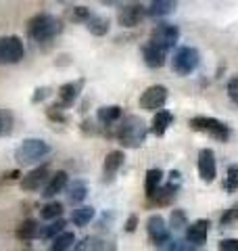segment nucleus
Masks as SVG:
<instances>
[{"mask_svg":"<svg viewBox=\"0 0 238 251\" xmlns=\"http://www.w3.org/2000/svg\"><path fill=\"white\" fill-rule=\"evenodd\" d=\"M173 124V115L169 111H165V109H159L153 117V126H150V130H153L155 136H163L167 128Z\"/></svg>","mask_w":238,"mask_h":251,"instance_id":"18","label":"nucleus"},{"mask_svg":"<svg viewBox=\"0 0 238 251\" xmlns=\"http://www.w3.org/2000/svg\"><path fill=\"white\" fill-rule=\"evenodd\" d=\"M234 220H238V205L232 207V209H228L224 216H221V224H230V222H234Z\"/></svg>","mask_w":238,"mask_h":251,"instance_id":"36","label":"nucleus"},{"mask_svg":"<svg viewBox=\"0 0 238 251\" xmlns=\"http://www.w3.org/2000/svg\"><path fill=\"white\" fill-rule=\"evenodd\" d=\"M94 216H96V211H94V207H88V205H84V207H77V209H73V216H71V222H73L75 226H88L92 220H94Z\"/></svg>","mask_w":238,"mask_h":251,"instance_id":"24","label":"nucleus"},{"mask_svg":"<svg viewBox=\"0 0 238 251\" xmlns=\"http://www.w3.org/2000/svg\"><path fill=\"white\" fill-rule=\"evenodd\" d=\"M48 153H50V145L46 143V140L25 138L19 145L17 151H15V159H17L19 166H34V163L42 161Z\"/></svg>","mask_w":238,"mask_h":251,"instance_id":"3","label":"nucleus"},{"mask_svg":"<svg viewBox=\"0 0 238 251\" xmlns=\"http://www.w3.org/2000/svg\"><path fill=\"white\" fill-rule=\"evenodd\" d=\"M228 94H230V99H232L234 103L238 105V75L234 77V80L228 82Z\"/></svg>","mask_w":238,"mask_h":251,"instance_id":"35","label":"nucleus"},{"mask_svg":"<svg viewBox=\"0 0 238 251\" xmlns=\"http://www.w3.org/2000/svg\"><path fill=\"white\" fill-rule=\"evenodd\" d=\"M136 226H138V216L132 214L128 220H125V226H123V228H125V232H134V230H136Z\"/></svg>","mask_w":238,"mask_h":251,"instance_id":"38","label":"nucleus"},{"mask_svg":"<svg viewBox=\"0 0 238 251\" xmlns=\"http://www.w3.org/2000/svg\"><path fill=\"white\" fill-rule=\"evenodd\" d=\"M198 176L203 182H213L217 176V163H215V155L211 149H201L198 151Z\"/></svg>","mask_w":238,"mask_h":251,"instance_id":"11","label":"nucleus"},{"mask_svg":"<svg viewBox=\"0 0 238 251\" xmlns=\"http://www.w3.org/2000/svg\"><path fill=\"white\" fill-rule=\"evenodd\" d=\"M27 36L36 42H48L61 31V21L48 13H38L27 21Z\"/></svg>","mask_w":238,"mask_h":251,"instance_id":"2","label":"nucleus"},{"mask_svg":"<svg viewBox=\"0 0 238 251\" xmlns=\"http://www.w3.org/2000/svg\"><path fill=\"white\" fill-rule=\"evenodd\" d=\"M19 176H21V172L19 170H13V172H6L4 180H19Z\"/></svg>","mask_w":238,"mask_h":251,"instance_id":"39","label":"nucleus"},{"mask_svg":"<svg viewBox=\"0 0 238 251\" xmlns=\"http://www.w3.org/2000/svg\"><path fill=\"white\" fill-rule=\"evenodd\" d=\"M96 117H98V122H100V124L111 126V124H115L119 117H121V107H117V105L100 107L98 111H96Z\"/></svg>","mask_w":238,"mask_h":251,"instance_id":"26","label":"nucleus"},{"mask_svg":"<svg viewBox=\"0 0 238 251\" xmlns=\"http://www.w3.org/2000/svg\"><path fill=\"white\" fill-rule=\"evenodd\" d=\"M165 100H167V88L165 86H150V88H146L144 92H142L140 97V107L144 109V111H159Z\"/></svg>","mask_w":238,"mask_h":251,"instance_id":"10","label":"nucleus"},{"mask_svg":"<svg viewBox=\"0 0 238 251\" xmlns=\"http://www.w3.org/2000/svg\"><path fill=\"white\" fill-rule=\"evenodd\" d=\"M224 188L228 193L238 191V166H230L226 172V180H224Z\"/></svg>","mask_w":238,"mask_h":251,"instance_id":"30","label":"nucleus"},{"mask_svg":"<svg viewBox=\"0 0 238 251\" xmlns=\"http://www.w3.org/2000/svg\"><path fill=\"white\" fill-rule=\"evenodd\" d=\"M178 6V0H153L148 6V15L155 19H161V17H167L176 11Z\"/></svg>","mask_w":238,"mask_h":251,"instance_id":"17","label":"nucleus"},{"mask_svg":"<svg viewBox=\"0 0 238 251\" xmlns=\"http://www.w3.org/2000/svg\"><path fill=\"white\" fill-rule=\"evenodd\" d=\"M86 27L92 36H105L109 31V19L100 17V15H90V19L86 21Z\"/></svg>","mask_w":238,"mask_h":251,"instance_id":"25","label":"nucleus"},{"mask_svg":"<svg viewBox=\"0 0 238 251\" xmlns=\"http://www.w3.org/2000/svg\"><path fill=\"white\" fill-rule=\"evenodd\" d=\"M90 15L92 13H90L88 6H75L73 13H71V19L77 21V23H86V21L90 19Z\"/></svg>","mask_w":238,"mask_h":251,"instance_id":"33","label":"nucleus"},{"mask_svg":"<svg viewBox=\"0 0 238 251\" xmlns=\"http://www.w3.org/2000/svg\"><path fill=\"white\" fill-rule=\"evenodd\" d=\"M144 6H142V2H138V0H130L128 4H123L121 9H119V15H117V21L121 27H136L142 23V19H144Z\"/></svg>","mask_w":238,"mask_h":251,"instance_id":"9","label":"nucleus"},{"mask_svg":"<svg viewBox=\"0 0 238 251\" xmlns=\"http://www.w3.org/2000/svg\"><path fill=\"white\" fill-rule=\"evenodd\" d=\"M73 243H75V234L63 230L61 234H57V237H54L50 249H52V251H67V249L73 247Z\"/></svg>","mask_w":238,"mask_h":251,"instance_id":"28","label":"nucleus"},{"mask_svg":"<svg viewBox=\"0 0 238 251\" xmlns=\"http://www.w3.org/2000/svg\"><path fill=\"white\" fill-rule=\"evenodd\" d=\"M221 251H238V239H224L217 245Z\"/></svg>","mask_w":238,"mask_h":251,"instance_id":"34","label":"nucleus"},{"mask_svg":"<svg viewBox=\"0 0 238 251\" xmlns=\"http://www.w3.org/2000/svg\"><path fill=\"white\" fill-rule=\"evenodd\" d=\"M82 86H84V80L63 84L61 88H59V103L54 105V107H59V109H67V107H71V105H73L75 100H77L79 92H82Z\"/></svg>","mask_w":238,"mask_h":251,"instance_id":"14","label":"nucleus"},{"mask_svg":"<svg viewBox=\"0 0 238 251\" xmlns=\"http://www.w3.org/2000/svg\"><path fill=\"white\" fill-rule=\"evenodd\" d=\"M86 197H88V184L84 182V180H77V182L69 184L67 188V201L71 205H79Z\"/></svg>","mask_w":238,"mask_h":251,"instance_id":"20","label":"nucleus"},{"mask_svg":"<svg viewBox=\"0 0 238 251\" xmlns=\"http://www.w3.org/2000/svg\"><path fill=\"white\" fill-rule=\"evenodd\" d=\"M40 216H42V220H57V218H63V205L57 201H52V203H46V205L40 209Z\"/></svg>","mask_w":238,"mask_h":251,"instance_id":"29","label":"nucleus"},{"mask_svg":"<svg viewBox=\"0 0 238 251\" xmlns=\"http://www.w3.org/2000/svg\"><path fill=\"white\" fill-rule=\"evenodd\" d=\"M207 232H209V220H196L194 224L188 226L186 230V241L194 243L196 247H201L207 243Z\"/></svg>","mask_w":238,"mask_h":251,"instance_id":"16","label":"nucleus"},{"mask_svg":"<svg viewBox=\"0 0 238 251\" xmlns=\"http://www.w3.org/2000/svg\"><path fill=\"white\" fill-rule=\"evenodd\" d=\"M38 232H40V226H38L36 220H23V222L19 224V228H17V239L27 243L31 239H36Z\"/></svg>","mask_w":238,"mask_h":251,"instance_id":"23","label":"nucleus"},{"mask_svg":"<svg viewBox=\"0 0 238 251\" xmlns=\"http://www.w3.org/2000/svg\"><path fill=\"white\" fill-rule=\"evenodd\" d=\"M161 182H163V172L161 170H148L146 172V176H144V191H146L148 199L157 193V188L161 186Z\"/></svg>","mask_w":238,"mask_h":251,"instance_id":"21","label":"nucleus"},{"mask_svg":"<svg viewBox=\"0 0 238 251\" xmlns=\"http://www.w3.org/2000/svg\"><path fill=\"white\" fill-rule=\"evenodd\" d=\"M201 63V54L192 46H180L173 54V72L178 75H190Z\"/></svg>","mask_w":238,"mask_h":251,"instance_id":"5","label":"nucleus"},{"mask_svg":"<svg viewBox=\"0 0 238 251\" xmlns=\"http://www.w3.org/2000/svg\"><path fill=\"white\" fill-rule=\"evenodd\" d=\"M146 232H148V239L155 247H165L171 241L169 226L165 224V220L159 214H153L146 220Z\"/></svg>","mask_w":238,"mask_h":251,"instance_id":"7","label":"nucleus"},{"mask_svg":"<svg viewBox=\"0 0 238 251\" xmlns=\"http://www.w3.org/2000/svg\"><path fill=\"white\" fill-rule=\"evenodd\" d=\"M25 54L19 36H2L0 38V65H15Z\"/></svg>","mask_w":238,"mask_h":251,"instance_id":"6","label":"nucleus"},{"mask_svg":"<svg viewBox=\"0 0 238 251\" xmlns=\"http://www.w3.org/2000/svg\"><path fill=\"white\" fill-rule=\"evenodd\" d=\"M69 184V176H67V172H57V174H52L48 178V182L44 184V197L46 199H52V197H57L59 193H63L67 188Z\"/></svg>","mask_w":238,"mask_h":251,"instance_id":"15","label":"nucleus"},{"mask_svg":"<svg viewBox=\"0 0 238 251\" xmlns=\"http://www.w3.org/2000/svg\"><path fill=\"white\" fill-rule=\"evenodd\" d=\"M123 159H125L123 151H111V153H107L105 166H102V170H105V176L107 178H113L117 174V170L123 166Z\"/></svg>","mask_w":238,"mask_h":251,"instance_id":"19","label":"nucleus"},{"mask_svg":"<svg viewBox=\"0 0 238 251\" xmlns=\"http://www.w3.org/2000/svg\"><path fill=\"white\" fill-rule=\"evenodd\" d=\"M173 197H176V182H171V180H169V184H165L163 188L159 186L157 193L150 199H153L157 205H167V203L173 201Z\"/></svg>","mask_w":238,"mask_h":251,"instance_id":"22","label":"nucleus"},{"mask_svg":"<svg viewBox=\"0 0 238 251\" xmlns=\"http://www.w3.org/2000/svg\"><path fill=\"white\" fill-rule=\"evenodd\" d=\"M65 220L63 218H57V220H50V224L48 226H42V228H40V232H38V237L40 239H54L57 237V234H61L63 232V228H65Z\"/></svg>","mask_w":238,"mask_h":251,"instance_id":"27","label":"nucleus"},{"mask_svg":"<svg viewBox=\"0 0 238 251\" xmlns=\"http://www.w3.org/2000/svg\"><path fill=\"white\" fill-rule=\"evenodd\" d=\"M48 94H50L48 86H44V88H38L36 94H34V103H42L44 99H48Z\"/></svg>","mask_w":238,"mask_h":251,"instance_id":"37","label":"nucleus"},{"mask_svg":"<svg viewBox=\"0 0 238 251\" xmlns=\"http://www.w3.org/2000/svg\"><path fill=\"white\" fill-rule=\"evenodd\" d=\"M190 128L194 132H203V134H207L211 138L219 140V143H226L230 138V130L224 122L215 120V117H207V115H196L190 120Z\"/></svg>","mask_w":238,"mask_h":251,"instance_id":"4","label":"nucleus"},{"mask_svg":"<svg viewBox=\"0 0 238 251\" xmlns=\"http://www.w3.org/2000/svg\"><path fill=\"white\" fill-rule=\"evenodd\" d=\"M169 226L173 230H180V228H184V226H188V218H186L184 211H182V209H173L171 218H169Z\"/></svg>","mask_w":238,"mask_h":251,"instance_id":"32","label":"nucleus"},{"mask_svg":"<svg viewBox=\"0 0 238 251\" xmlns=\"http://www.w3.org/2000/svg\"><path fill=\"white\" fill-rule=\"evenodd\" d=\"M13 132V115L0 109V136H9Z\"/></svg>","mask_w":238,"mask_h":251,"instance_id":"31","label":"nucleus"},{"mask_svg":"<svg viewBox=\"0 0 238 251\" xmlns=\"http://www.w3.org/2000/svg\"><path fill=\"white\" fill-rule=\"evenodd\" d=\"M178 40H180V29L173 25V23H159V25L150 31V42L159 44L165 50L173 49Z\"/></svg>","mask_w":238,"mask_h":251,"instance_id":"8","label":"nucleus"},{"mask_svg":"<svg viewBox=\"0 0 238 251\" xmlns=\"http://www.w3.org/2000/svg\"><path fill=\"white\" fill-rule=\"evenodd\" d=\"M115 136H117L119 143H121V147L138 149L146 140V124L138 115H128L121 122V126H119Z\"/></svg>","mask_w":238,"mask_h":251,"instance_id":"1","label":"nucleus"},{"mask_svg":"<svg viewBox=\"0 0 238 251\" xmlns=\"http://www.w3.org/2000/svg\"><path fill=\"white\" fill-rule=\"evenodd\" d=\"M102 4H107V6H115V4H119L121 0H100Z\"/></svg>","mask_w":238,"mask_h":251,"instance_id":"40","label":"nucleus"},{"mask_svg":"<svg viewBox=\"0 0 238 251\" xmlns=\"http://www.w3.org/2000/svg\"><path fill=\"white\" fill-rule=\"evenodd\" d=\"M46 180H48V166H38L21 178V188L25 193L40 191V188H44Z\"/></svg>","mask_w":238,"mask_h":251,"instance_id":"12","label":"nucleus"},{"mask_svg":"<svg viewBox=\"0 0 238 251\" xmlns=\"http://www.w3.org/2000/svg\"><path fill=\"white\" fill-rule=\"evenodd\" d=\"M142 59H144V63H146L148 67L159 69V67L165 65V59H167V50L161 49L159 44H155V42L148 40L144 46H142Z\"/></svg>","mask_w":238,"mask_h":251,"instance_id":"13","label":"nucleus"}]
</instances>
